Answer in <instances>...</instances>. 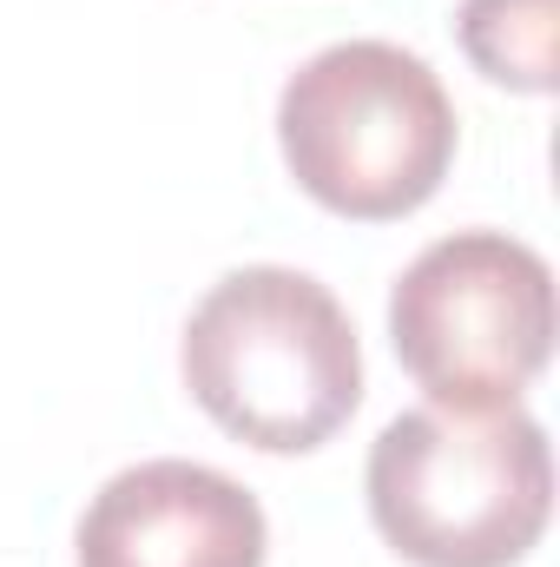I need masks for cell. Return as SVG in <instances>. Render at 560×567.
Listing matches in <instances>:
<instances>
[{"label":"cell","mask_w":560,"mask_h":567,"mask_svg":"<svg viewBox=\"0 0 560 567\" xmlns=\"http://www.w3.org/2000/svg\"><path fill=\"white\" fill-rule=\"evenodd\" d=\"M191 403L265 455H310L363 403V343L330 284L290 265L225 271L178 337Z\"/></svg>","instance_id":"cell-1"},{"label":"cell","mask_w":560,"mask_h":567,"mask_svg":"<svg viewBox=\"0 0 560 567\" xmlns=\"http://www.w3.org/2000/svg\"><path fill=\"white\" fill-rule=\"evenodd\" d=\"M370 522L409 567H515L554 515V449L521 403H422L370 442Z\"/></svg>","instance_id":"cell-2"},{"label":"cell","mask_w":560,"mask_h":567,"mask_svg":"<svg viewBox=\"0 0 560 567\" xmlns=\"http://www.w3.org/2000/svg\"><path fill=\"white\" fill-rule=\"evenodd\" d=\"M278 145L303 198L350 225L422 212L455 165V100L396 40H336L278 93Z\"/></svg>","instance_id":"cell-3"},{"label":"cell","mask_w":560,"mask_h":567,"mask_svg":"<svg viewBox=\"0 0 560 567\" xmlns=\"http://www.w3.org/2000/svg\"><path fill=\"white\" fill-rule=\"evenodd\" d=\"M390 343L442 410H508L554 357V271L508 231H448L390 284Z\"/></svg>","instance_id":"cell-4"},{"label":"cell","mask_w":560,"mask_h":567,"mask_svg":"<svg viewBox=\"0 0 560 567\" xmlns=\"http://www.w3.org/2000/svg\"><path fill=\"white\" fill-rule=\"evenodd\" d=\"M73 555L80 567H265L271 522L225 468L158 455L100 482Z\"/></svg>","instance_id":"cell-5"},{"label":"cell","mask_w":560,"mask_h":567,"mask_svg":"<svg viewBox=\"0 0 560 567\" xmlns=\"http://www.w3.org/2000/svg\"><path fill=\"white\" fill-rule=\"evenodd\" d=\"M455 40L468 66L508 93L548 100L560 86V0H462Z\"/></svg>","instance_id":"cell-6"}]
</instances>
